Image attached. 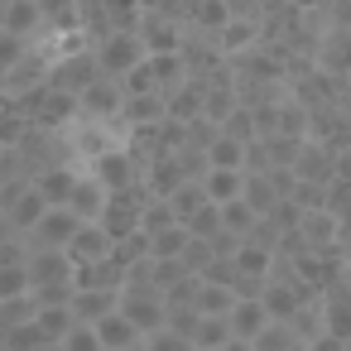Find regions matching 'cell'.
<instances>
[{
  "instance_id": "1",
  "label": "cell",
  "mask_w": 351,
  "mask_h": 351,
  "mask_svg": "<svg viewBox=\"0 0 351 351\" xmlns=\"http://www.w3.org/2000/svg\"><path fill=\"white\" fill-rule=\"evenodd\" d=\"M92 58H97V68H101L106 77H125V73L145 58V44H140L135 29H111L106 39L92 44Z\"/></svg>"
},
{
  "instance_id": "2",
  "label": "cell",
  "mask_w": 351,
  "mask_h": 351,
  "mask_svg": "<svg viewBox=\"0 0 351 351\" xmlns=\"http://www.w3.org/2000/svg\"><path fill=\"white\" fill-rule=\"evenodd\" d=\"M106 193H125V188H135L140 183V164H135V154L125 149V145H116V149H101L97 159H87L82 164Z\"/></svg>"
},
{
  "instance_id": "3",
  "label": "cell",
  "mask_w": 351,
  "mask_h": 351,
  "mask_svg": "<svg viewBox=\"0 0 351 351\" xmlns=\"http://www.w3.org/2000/svg\"><path fill=\"white\" fill-rule=\"evenodd\" d=\"M116 308L135 322V332H140V337H145V332H154V327H164V313H169L164 289H140V284H121Z\"/></svg>"
},
{
  "instance_id": "4",
  "label": "cell",
  "mask_w": 351,
  "mask_h": 351,
  "mask_svg": "<svg viewBox=\"0 0 351 351\" xmlns=\"http://www.w3.org/2000/svg\"><path fill=\"white\" fill-rule=\"evenodd\" d=\"M121 97H125L121 77L97 73V77L77 92V116H92V121H121Z\"/></svg>"
},
{
  "instance_id": "5",
  "label": "cell",
  "mask_w": 351,
  "mask_h": 351,
  "mask_svg": "<svg viewBox=\"0 0 351 351\" xmlns=\"http://www.w3.org/2000/svg\"><path fill=\"white\" fill-rule=\"evenodd\" d=\"M77 221H82V217H77L73 207H44V217L25 231V241H29V250H49V245H53V250H63V245H68V236L77 231Z\"/></svg>"
},
{
  "instance_id": "6",
  "label": "cell",
  "mask_w": 351,
  "mask_h": 351,
  "mask_svg": "<svg viewBox=\"0 0 351 351\" xmlns=\"http://www.w3.org/2000/svg\"><path fill=\"white\" fill-rule=\"evenodd\" d=\"M265 39V25H260V15H231L217 34H212V49L221 53V58H236V53H245V49H255Z\"/></svg>"
},
{
  "instance_id": "7",
  "label": "cell",
  "mask_w": 351,
  "mask_h": 351,
  "mask_svg": "<svg viewBox=\"0 0 351 351\" xmlns=\"http://www.w3.org/2000/svg\"><path fill=\"white\" fill-rule=\"evenodd\" d=\"M135 34H140L145 53H178V49H183V25H178L173 15H164V10H154V15H140Z\"/></svg>"
},
{
  "instance_id": "8",
  "label": "cell",
  "mask_w": 351,
  "mask_h": 351,
  "mask_svg": "<svg viewBox=\"0 0 351 351\" xmlns=\"http://www.w3.org/2000/svg\"><path fill=\"white\" fill-rule=\"evenodd\" d=\"M293 178H303V183H332L337 178V149L322 145V140H303L298 159H293Z\"/></svg>"
},
{
  "instance_id": "9",
  "label": "cell",
  "mask_w": 351,
  "mask_h": 351,
  "mask_svg": "<svg viewBox=\"0 0 351 351\" xmlns=\"http://www.w3.org/2000/svg\"><path fill=\"white\" fill-rule=\"evenodd\" d=\"M322 332H332L337 341H351V274L322 289Z\"/></svg>"
},
{
  "instance_id": "10",
  "label": "cell",
  "mask_w": 351,
  "mask_h": 351,
  "mask_svg": "<svg viewBox=\"0 0 351 351\" xmlns=\"http://www.w3.org/2000/svg\"><path fill=\"white\" fill-rule=\"evenodd\" d=\"M183 183H188V173H183V164H178L173 154H159V159H149V164L140 169V188H145L149 197H173Z\"/></svg>"
},
{
  "instance_id": "11",
  "label": "cell",
  "mask_w": 351,
  "mask_h": 351,
  "mask_svg": "<svg viewBox=\"0 0 351 351\" xmlns=\"http://www.w3.org/2000/svg\"><path fill=\"white\" fill-rule=\"evenodd\" d=\"M77 173H82V164H49V169L29 173V183L39 188V197H44L49 207H68V197H73V183H77Z\"/></svg>"
},
{
  "instance_id": "12",
  "label": "cell",
  "mask_w": 351,
  "mask_h": 351,
  "mask_svg": "<svg viewBox=\"0 0 351 351\" xmlns=\"http://www.w3.org/2000/svg\"><path fill=\"white\" fill-rule=\"evenodd\" d=\"M25 269H29V289H39V284H73V260H68V250H53V245L49 250H29Z\"/></svg>"
},
{
  "instance_id": "13",
  "label": "cell",
  "mask_w": 351,
  "mask_h": 351,
  "mask_svg": "<svg viewBox=\"0 0 351 351\" xmlns=\"http://www.w3.org/2000/svg\"><path fill=\"white\" fill-rule=\"evenodd\" d=\"M317 68H322V73H332L337 82H341V77L351 82V29L332 25V29L317 39Z\"/></svg>"
},
{
  "instance_id": "14",
  "label": "cell",
  "mask_w": 351,
  "mask_h": 351,
  "mask_svg": "<svg viewBox=\"0 0 351 351\" xmlns=\"http://www.w3.org/2000/svg\"><path fill=\"white\" fill-rule=\"evenodd\" d=\"M73 284H77V289H121V284H125V265H121L116 255L82 260V265H73Z\"/></svg>"
},
{
  "instance_id": "15",
  "label": "cell",
  "mask_w": 351,
  "mask_h": 351,
  "mask_svg": "<svg viewBox=\"0 0 351 351\" xmlns=\"http://www.w3.org/2000/svg\"><path fill=\"white\" fill-rule=\"evenodd\" d=\"M68 260L73 265H82V260H101V255H111V236L101 231V221H77V231L68 236Z\"/></svg>"
},
{
  "instance_id": "16",
  "label": "cell",
  "mask_w": 351,
  "mask_h": 351,
  "mask_svg": "<svg viewBox=\"0 0 351 351\" xmlns=\"http://www.w3.org/2000/svg\"><path fill=\"white\" fill-rule=\"evenodd\" d=\"M164 116H169L164 92H125L121 97V125H154Z\"/></svg>"
},
{
  "instance_id": "17",
  "label": "cell",
  "mask_w": 351,
  "mask_h": 351,
  "mask_svg": "<svg viewBox=\"0 0 351 351\" xmlns=\"http://www.w3.org/2000/svg\"><path fill=\"white\" fill-rule=\"evenodd\" d=\"M0 29H10L20 39H39L44 34V10H39V0H10L5 5V20H0Z\"/></svg>"
},
{
  "instance_id": "18",
  "label": "cell",
  "mask_w": 351,
  "mask_h": 351,
  "mask_svg": "<svg viewBox=\"0 0 351 351\" xmlns=\"http://www.w3.org/2000/svg\"><path fill=\"white\" fill-rule=\"evenodd\" d=\"M298 236L308 241V250H327V245H337V236H341V221H337L327 207H313V212H303V221H298Z\"/></svg>"
},
{
  "instance_id": "19",
  "label": "cell",
  "mask_w": 351,
  "mask_h": 351,
  "mask_svg": "<svg viewBox=\"0 0 351 351\" xmlns=\"http://www.w3.org/2000/svg\"><path fill=\"white\" fill-rule=\"evenodd\" d=\"M226 322H231V337L255 341V337L269 327V313H265V303H260V298H236V303H231V313H226Z\"/></svg>"
},
{
  "instance_id": "20",
  "label": "cell",
  "mask_w": 351,
  "mask_h": 351,
  "mask_svg": "<svg viewBox=\"0 0 351 351\" xmlns=\"http://www.w3.org/2000/svg\"><path fill=\"white\" fill-rule=\"evenodd\" d=\"M106 197H111V193H106V188H101V183L87 173V169H82V173H77V183H73L68 207H73L82 221H97V217H101V207H106Z\"/></svg>"
},
{
  "instance_id": "21",
  "label": "cell",
  "mask_w": 351,
  "mask_h": 351,
  "mask_svg": "<svg viewBox=\"0 0 351 351\" xmlns=\"http://www.w3.org/2000/svg\"><path fill=\"white\" fill-rule=\"evenodd\" d=\"M92 327H97V337H101V351H125V346H135V341H140L135 322H130L121 308H111V313H106V317H97Z\"/></svg>"
},
{
  "instance_id": "22",
  "label": "cell",
  "mask_w": 351,
  "mask_h": 351,
  "mask_svg": "<svg viewBox=\"0 0 351 351\" xmlns=\"http://www.w3.org/2000/svg\"><path fill=\"white\" fill-rule=\"evenodd\" d=\"M231 265H236V274H250V279H269L274 250H269V245H260V241H250V236H241V245L231 250Z\"/></svg>"
},
{
  "instance_id": "23",
  "label": "cell",
  "mask_w": 351,
  "mask_h": 351,
  "mask_svg": "<svg viewBox=\"0 0 351 351\" xmlns=\"http://www.w3.org/2000/svg\"><path fill=\"white\" fill-rule=\"evenodd\" d=\"M121 289H73V317L77 322H97L116 308Z\"/></svg>"
},
{
  "instance_id": "24",
  "label": "cell",
  "mask_w": 351,
  "mask_h": 351,
  "mask_svg": "<svg viewBox=\"0 0 351 351\" xmlns=\"http://www.w3.org/2000/svg\"><path fill=\"white\" fill-rule=\"evenodd\" d=\"M202 193L212 202H231L245 193V169H207L202 173Z\"/></svg>"
},
{
  "instance_id": "25",
  "label": "cell",
  "mask_w": 351,
  "mask_h": 351,
  "mask_svg": "<svg viewBox=\"0 0 351 351\" xmlns=\"http://www.w3.org/2000/svg\"><path fill=\"white\" fill-rule=\"evenodd\" d=\"M44 207H49V202H44V197H39V188L29 183V188H25V193H20V197H15V202L5 207V217H10V226H15V231L25 236V231H29V226H34V221L44 217Z\"/></svg>"
},
{
  "instance_id": "26",
  "label": "cell",
  "mask_w": 351,
  "mask_h": 351,
  "mask_svg": "<svg viewBox=\"0 0 351 351\" xmlns=\"http://www.w3.org/2000/svg\"><path fill=\"white\" fill-rule=\"evenodd\" d=\"M226 337H231L226 313H197V327H193V346H197V351H217Z\"/></svg>"
},
{
  "instance_id": "27",
  "label": "cell",
  "mask_w": 351,
  "mask_h": 351,
  "mask_svg": "<svg viewBox=\"0 0 351 351\" xmlns=\"http://www.w3.org/2000/svg\"><path fill=\"white\" fill-rule=\"evenodd\" d=\"M207 169H245V145L217 130V140L207 145Z\"/></svg>"
},
{
  "instance_id": "28",
  "label": "cell",
  "mask_w": 351,
  "mask_h": 351,
  "mask_svg": "<svg viewBox=\"0 0 351 351\" xmlns=\"http://www.w3.org/2000/svg\"><path fill=\"white\" fill-rule=\"evenodd\" d=\"M34 322H39V332H44L49 341H63L77 317H73V303H44V308L34 313Z\"/></svg>"
},
{
  "instance_id": "29",
  "label": "cell",
  "mask_w": 351,
  "mask_h": 351,
  "mask_svg": "<svg viewBox=\"0 0 351 351\" xmlns=\"http://www.w3.org/2000/svg\"><path fill=\"white\" fill-rule=\"evenodd\" d=\"M217 207H221V226H226L231 236H250L255 221H260V212H255L245 197H231V202H217Z\"/></svg>"
},
{
  "instance_id": "30",
  "label": "cell",
  "mask_w": 351,
  "mask_h": 351,
  "mask_svg": "<svg viewBox=\"0 0 351 351\" xmlns=\"http://www.w3.org/2000/svg\"><path fill=\"white\" fill-rule=\"evenodd\" d=\"M149 68H154V82H159V92H173V87L188 77V63H183V53H149Z\"/></svg>"
},
{
  "instance_id": "31",
  "label": "cell",
  "mask_w": 351,
  "mask_h": 351,
  "mask_svg": "<svg viewBox=\"0 0 351 351\" xmlns=\"http://www.w3.org/2000/svg\"><path fill=\"white\" fill-rule=\"evenodd\" d=\"M241 197H245V202H250V207H255L260 217H265V212H269L274 202H284V197L274 193V183H269V173H245V193H241Z\"/></svg>"
},
{
  "instance_id": "32",
  "label": "cell",
  "mask_w": 351,
  "mask_h": 351,
  "mask_svg": "<svg viewBox=\"0 0 351 351\" xmlns=\"http://www.w3.org/2000/svg\"><path fill=\"white\" fill-rule=\"evenodd\" d=\"M183 245H188V226H183V221H178V226H164V231L149 236V255H154V260H173V255H183Z\"/></svg>"
},
{
  "instance_id": "33",
  "label": "cell",
  "mask_w": 351,
  "mask_h": 351,
  "mask_svg": "<svg viewBox=\"0 0 351 351\" xmlns=\"http://www.w3.org/2000/svg\"><path fill=\"white\" fill-rule=\"evenodd\" d=\"M197 313H231V303H236V293L226 289V284H212V279H197Z\"/></svg>"
},
{
  "instance_id": "34",
  "label": "cell",
  "mask_w": 351,
  "mask_h": 351,
  "mask_svg": "<svg viewBox=\"0 0 351 351\" xmlns=\"http://www.w3.org/2000/svg\"><path fill=\"white\" fill-rule=\"evenodd\" d=\"M221 130H226L231 140H241V145H250V140H260V130H255V111H250L245 101H236V106H231V116L221 121Z\"/></svg>"
},
{
  "instance_id": "35",
  "label": "cell",
  "mask_w": 351,
  "mask_h": 351,
  "mask_svg": "<svg viewBox=\"0 0 351 351\" xmlns=\"http://www.w3.org/2000/svg\"><path fill=\"white\" fill-rule=\"evenodd\" d=\"M164 226H178V212H173V202L169 197H149L145 202V212H140V231H164Z\"/></svg>"
},
{
  "instance_id": "36",
  "label": "cell",
  "mask_w": 351,
  "mask_h": 351,
  "mask_svg": "<svg viewBox=\"0 0 351 351\" xmlns=\"http://www.w3.org/2000/svg\"><path fill=\"white\" fill-rule=\"evenodd\" d=\"M140 346H145V351H193V337H183V332H173V327L164 322V327L145 332Z\"/></svg>"
},
{
  "instance_id": "37",
  "label": "cell",
  "mask_w": 351,
  "mask_h": 351,
  "mask_svg": "<svg viewBox=\"0 0 351 351\" xmlns=\"http://www.w3.org/2000/svg\"><path fill=\"white\" fill-rule=\"evenodd\" d=\"M169 202H173V212H178V221H188V217H193V212H197L202 202H212V197L202 193V178H188V183H183V188H178V193H173Z\"/></svg>"
},
{
  "instance_id": "38",
  "label": "cell",
  "mask_w": 351,
  "mask_h": 351,
  "mask_svg": "<svg viewBox=\"0 0 351 351\" xmlns=\"http://www.w3.org/2000/svg\"><path fill=\"white\" fill-rule=\"evenodd\" d=\"M183 226H188V236H202V241H212V236L221 231V207H217V202H202V207H197V212H193Z\"/></svg>"
},
{
  "instance_id": "39",
  "label": "cell",
  "mask_w": 351,
  "mask_h": 351,
  "mask_svg": "<svg viewBox=\"0 0 351 351\" xmlns=\"http://www.w3.org/2000/svg\"><path fill=\"white\" fill-rule=\"evenodd\" d=\"M34 313H39L34 293H15V298H0V317H5L10 327H15V322H34Z\"/></svg>"
},
{
  "instance_id": "40",
  "label": "cell",
  "mask_w": 351,
  "mask_h": 351,
  "mask_svg": "<svg viewBox=\"0 0 351 351\" xmlns=\"http://www.w3.org/2000/svg\"><path fill=\"white\" fill-rule=\"evenodd\" d=\"M29 53V39H20V34H10V29H0V77H5L20 58Z\"/></svg>"
},
{
  "instance_id": "41",
  "label": "cell",
  "mask_w": 351,
  "mask_h": 351,
  "mask_svg": "<svg viewBox=\"0 0 351 351\" xmlns=\"http://www.w3.org/2000/svg\"><path fill=\"white\" fill-rule=\"evenodd\" d=\"M293 341H298V337L289 332V322H269V327L255 337V351H289Z\"/></svg>"
},
{
  "instance_id": "42",
  "label": "cell",
  "mask_w": 351,
  "mask_h": 351,
  "mask_svg": "<svg viewBox=\"0 0 351 351\" xmlns=\"http://www.w3.org/2000/svg\"><path fill=\"white\" fill-rule=\"evenodd\" d=\"M63 351H101V337L92 322H73L68 337H63Z\"/></svg>"
},
{
  "instance_id": "43",
  "label": "cell",
  "mask_w": 351,
  "mask_h": 351,
  "mask_svg": "<svg viewBox=\"0 0 351 351\" xmlns=\"http://www.w3.org/2000/svg\"><path fill=\"white\" fill-rule=\"evenodd\" d=\"M29 293V269L25 265H0V298Z\"/></svg>"
},
{
  "instance_id": "44",
  "label": "cell",
  "mask_w": 351,
  "mask_h": 351,
  "mask_svg": "<svg viewBox=\"0 0 351 351\" xmlns=\"http://www.w3.org/2000/svg\"><path fill=\"white\" fill-rule=\"evenodd\" d=\"M308 351H346V341H337L332 332H322V337H313V341H308Z\"/></svg>"
},
{
  "instance_id": "45",
  "label": "cell",
  "mask_w": 351,
  "mask_h": 351,
  "mask_svg": "<svg viewBox=\"0 0 351 351\" xmlns=\"http://www.w3.org/2000/svg\"><path fill=\"white\" fill-rule=\"evenodd\" d=\"M217 351H255V341H245V337H226Z\"/></svg>"
},
{
  "instance_id": "46",
  "label": "cell",
  "mask_w": 351,
  "mask_h": 351,
  "mask_svg": "<svg viewBox=\"0 0 351 351\" xmlns=\"http://www.w3.org/2000/svg\"><path fill=\"white\" fill-rule=\"evenodd\" d=\"M10 236H20V231L10 226V217H5V212H0V241H10Z\"/></svg>"
},
{
  "instance_id": "47",
  "label": "cell",
  "mask_w": 351,
  "mask_h": 351,
  "mask_svg": "<svg viewBox=\"0 0 351 351\" xmlns=\"http://www.w3.org/2000/svg\"><path fill=\"white\" fill-rule=\"evenodd\" d=\"M5 337H10V322H5V317H0V346H5Z\"/></svg>"
},
{
  "instance_id": "48",
  "label": "cell",
  "mask_w": 351,
  "mask_h": 351,
  "mask_svg": "<svg viewBox=\"0 0 351 351\" xmlns=\"http://www.w3.org/2000/svg\"><path fill=\"white\" fill-rule=\"evenodd\" d=\"M289 351H308V341H293V346H289Z\"/></svg>"
},
{
  "instance_id": "49",
  "label": "cell",
  "mask_w": 351,
  "mask_h": 351,
  "mask_svg": "<svg viewBox=\"0 0 351 351\" xmlns=\"http://www.w3.org/2000/svg\"><path fill=\"white\" fill-rule=\"evenodd\" d=\"M125 351H145V346H140V341H135V346H125Z\"/></svg>"
},
{
  "instance_id": "50",
  "label": "cell",
  "mask_w": 351,
  "mask_h": 351,
  "mask_svg": "<svg viewBox=\"0 0 351 351\" xmlns=\"http://www.w3.org/2000/svg\"><path fill=\"white\" fill-rule=\"evenodd\" d=\"M346 351H351V341H346Z\"/></svg>"
},
{
  "instance_id": "51",
  "label": "cell",
  "mask_w": 351,
  "mask_h": 351,
  "mask_svg": "<svg viewBox=\"0 0 351 351\" xmlns=\"http://www.w3.org/2000/svg\"><path fill=\"white\" fill-rule=\"evenodd\" d=\"M193 351H197V346H193Z\"/></svg>"
}]
</instances>
